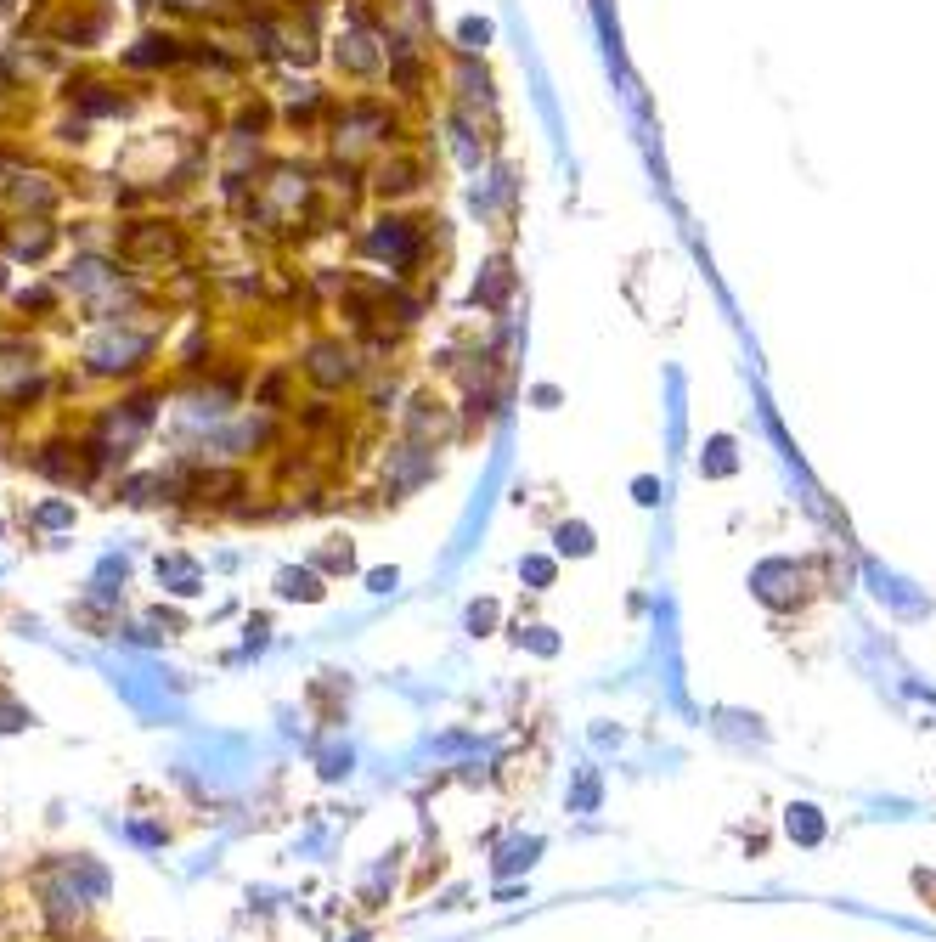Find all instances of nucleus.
<instances>
[{"label": "nucleus", "instance_id": "obj_4", "mask_svg": "<svg viewBox=\"0 0 936 942\" xmlns=\"http://www.w3.org/2000/svg\"><path fill=\"white\" fill-rule=\"evenodd\" d=\"M559 553H593V531L587 525H559Z\"/></svg>", "mask_w": 936, "mask_h": 942}, {"label": "nucleus", "instance_id": "obj_3", "mask_svg": "<svg viewBox=\"0 0 936 942\" xmlns=\"http://www.w3.org/2000/svg\"><path fill=\"white\" fill-rule=\"evenodd\" d=\"M282 598H322L311 570H282Z\"/></svg>", "mask_w": 936, "mask_h": 942}, {"label": "nucleus", "instance_id": "obj_5", "mask_svg": "<svg viewBox=\"0 0 936 942\" xmlns=\"http://www.w3.org/2000/svg\"><path fill=\"white\" fill-rule=\"evenodd\" d=\"M790 835H801V841H818V835H824V824L812 818V807H790Z\"/></svg>", "mask_w": 936, "mask_h": 942}, {"label": "nucleus", "instance_id": "obj_1", "mask_svg": "<svg viewBox=\"0 0 936 942\" xmlns=\"http://www.w3.org/2000/svg\"><path fill=\"white\" fill-rule=\"evenodd\" d=\"M423 181H429V164H423V153H406V147H395L384 164L373 170V192L378 198H418L423 192Z\"/></svg>", "mask_w": 936, "mask_h": 942}, {"label": "nucleus", "instance_id": "obj_7", "mask_svg": "<svg viewBox=\"0 0 936 942\" xmlns=\"http://www.w3.org/2000/svg\"><path fill=\"white\" fill-rule=\"evenodd\" d=\"M395 587V570H373V593H390Z\"/></svg>", "mask_w": 936, "mask_h": 942}, {"label": "nucleus", "instance_id": "obj_2", "mask_svg": "<svg viewBox=\"0 0 936 942\" xmlns=\"http://www.w3.org/2000/svg\"><path fill=\"white\" fill-rule=\"evenodd\" d=\"M305 373L322 384V390H339V384H350L356 378V356L339 345V339H328V345H316L311 350V362H305Z\"/></svg>", "mask_w": 936, "mask_h": 942}, {"label": "nucleus", "instance_id": "obj_6", "mask_svg": "<svg viewBox=\"0 0 936 942\" xmlns=\"http://www.w3.org/2000/svg\"><path fill=\"white\" fill-rule=\"evenodd\" d=\"M525 576H531L536 587H547V581H553V565H547V559H525Z\"/></svg>", "mask_w": 936, "mask_h": 942}]
</instances>
